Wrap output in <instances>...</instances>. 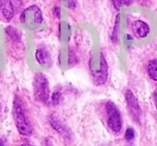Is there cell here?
I'll return each instance as SVG.
<instances>
[{
	"instance_id": "obj_1",
	"label": "cell",
	"mask_w": 157,
	"mask_h": 146,
	"mask_svg": "<svg viewBox=\"0 0 157 146\" xmlns=\"http://www.w3.org/2000/svg\"><path fill=\"white\" fill-rule=\"evenodd\" d=\"M13 117H14V122H16L19 132L22 135H31L32 126L24 114V110L22 106L17 100L14 102V107H13Z\"/></svg>"
},
{
	"instance_id": "obj_2",
	"label": "cell",
	"mask_w": 157,
	"mask_h": 146,
	"mask_svg": "<svg viewBox=\"0 0 157 146\" xmlns=\"http://www.w3.org/2000/svg\"><path fill=\"white\" fill-rule=\"evenodd\" d=\"M34 94H35V98L41 102H47L50 98L48 81L45 78V76L41 73L36 74L34 78Z\"/></svg>"
},
{
	"instance_id": "obj_3",
	"label": "cell",
	"mask_w": 157,
	"mask_h": 146,
	"mask_svg": "<svg viewBox=\"0 0 157 146\" xmlns=\"http://www.w3.org/2000/svg\"><path fill=\"white\" fill-rule=\"evenodd\" d=\"M107 109V115H108V126L110 130L114 133H119L122 129V119L119 109L114 106L112 102H108L105 106Z\"/></svg>"
},
{
	"instance_id": "obj_4",
	"label": "cell",
	"mask_w": 157,
	"mask_h": 146,
	"mask_svg": "<svg viewBox=\"0 0 157 146\" xmlns=\"http://www.w3.org/2000/svg\"><path fill=\"white\" fill-rule=\"evenodd\" d=\"M21 22L26 25H37L42 22V13L36 6H31L25 9L21 16Z\"/></svg>"
},
{
	"instance_id": "obj_5",
	"label": "cell",
	"mask_w": 157,
	"mask_h": 146,
	"mask_svg": "<svg viewBox=\"0 0 157 146\" xmlns=\"http://www.w3.org/2000/svg\"><path fill=\"white\" fill-rule=\"evenodd\" d=\"M125 99L128 102V107L130 109V112H131L132 117L135 119L137 122L140 120V115H141V109H140V106L137 103V100H136L135 96L133 94V92L128 90L125 94Z\"/></svg>"
},
{
	"instance_id": "obj_6",
	"label": "cell",
	"mask_w": 157,
	"mask_h": 146,
	"mask_svg": "<svg viewBox=\"0 0 157 146\" xmlns=\"http://www.w3.org/2000/svg\"><path fill=\"white\" fill-rule=\"evenodd\" d=\"M132 31H133L134 36L137 37V39H142V37H145L148 35L149 28L143 21H135L132 25Z\"/></svg>"
},
{
	"instance_id": "obj_7",
	"label": "cell",
	"mask_w": 157,
	"mask_h": 146,
	"mask_svg": "<svg viewBox=\"0 0 157 146\" xmlns=\"http://www.w3.org/2000/svg\"><path fill=\"white\" fill-rule=\"evenodd\" d=\"M1 11L6 19H11L14 14V8H13L12 2L10 1H2L1 2Z\"/></svg>"
},
{
	"instance_id": "obj_8",
	"label": "cell",
	"mask_w": 157,
	"mask_h": 146,
	"mask_svg": "<svg viewBox=\"0 0 157 146\" xmlns=\"http://www.w3.org/2000/svg\"><path fill=\"white\" fill-rule=\"evenodd\" d=\"M50 122H51V124H52L53 128L55 129L57 132H59L60 134H65L66 132H67V130L65 129V126H64V124L62 123V121L58 120L57 117L52 115L50 119Z\"/></svg>"
},
{
	"instance_id": "obj_9",
	"label": "cell",
	"mask_w": 157,
	"mask_h": 146,
	"mask_svg": "<svg viewBox=\"0 0 157 146\" xmlns=\"http://www.w3.org/2000/svg\"><path fill=\"white\" fill-rule=\"evenodd\" d=\"M35 57H36L37 62L41 64V65H46L47 62L50 60V55L45 50H37L36 54H35Z\"/></svg>"
},
{
	"instance_id": "obj_10",
	"label": "cell",
	"mask_w": 157,
	"mask_h": 146,
	"mask_svg": "<svg viewBox=\"0 0 157 146\" xmlns=\"http://www.w3.org/2000/svg\"><path fill=\"white\" fill-rule=\"evenodd\" d=\"M147 71H148L149 77L153 80L157 81V60H153L148 63L147 65Z\"/></svg>"
},
{
	"instance_id": "obj_11",
	"label": "cell",
	"mask_w": 157,
	"mask_h": 146,
	"mask_svg": "<svg viewBox=\"0 0 157 146\" xmlns=\"http://www.w3.org/2000/svg\"><path fill=\"white\" fill-rule=\"evenodd\" d=\"M125 140L126 141H132L134 138V136H135V132H134V130L133 129H131V128H128V129H126V131H125Z\"/></svg>"
},
{
	"instance_id": "obj_12",
	"label": "cell",
	"mask_w": 157,
	"mask_h": 146,
	"mask_svg": "<svg viewBox=\"0 0 157 146\" xmlns=\"http://www.w3.org/2000/svg\"><path fill=\"white\" fill-rule=\"evenodd\" d=\"M53 103L54 104H58V102H59V99H60V94L59 92H55V94H53Z\"/></svg>"
},
{
	"instance_id": "obj_13",
	"label": "cell",
	"mask_w": 157,
	"mask_h": 146,
	"mask_svg": "<svg viewBox=\"0 0 157 146\" xmlns=\"http://www.w3.org/2000/svg\"><path fill=\"white\" fill-rule=\"evenodd\" d=\"M154 102H155V107H156V109H157V89L154 92Z\"/></svg>"
},
{
	"instance_id": "obj_14",
	"label": "cell",
	"mask_w": 157,
	"mask_h": 146,
	"mask_svg": "<svg viewBox=\"0 0 157 146\" xmlns=\"http://www.w3.org/2000/svg\"><path fill=\"white\" fill-rule=\"evenodd\" d=\"M20 146H33V145H30V144H23V145H20Z\"/></svg>"
},
{
	"instance_id": "obj_15",
	"label": "cell",
	"mask_w": 157,
	"mask_h": 146,
	"mask_svg": "<svg viewBox=\"0 0 157 146\" xmlns=\"http://www.w3.org/2000/svg\"><path fill=\"white\" fill-rule=\"evenodd\" d=\"M0 146H5V145H3L2 142H1V140H0Z\"/></svg>"
}]
</instances>
